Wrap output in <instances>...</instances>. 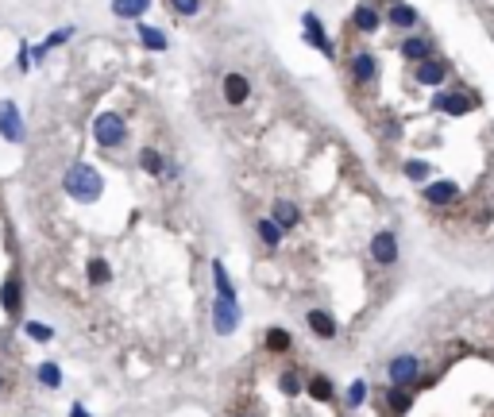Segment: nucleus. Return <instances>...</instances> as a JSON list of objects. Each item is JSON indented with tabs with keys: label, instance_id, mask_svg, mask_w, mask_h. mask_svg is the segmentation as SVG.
<instances>
[{
	"label": "nucleus",
	"instance_id": "1",
	"mask_svg": "<svg viewBox=\"0 0 494 417\" xmlns=\"http://www.w3.org/2000/svg\"><path fill=\"white\" fill-rule=\"evenodd\" d=\"M62 190L74 201H85V205H89V201H97L105 193V178L97 174L89 162H74V167L66 170V178H62Z\"/></svg>",
	"mask_w": 494,
	"mask_h": 417
},
{
	"label": "nucleus",
	"instance_id": "2",
	"mask_svg": "<svg viewBox=\"0 0 494 417\" xmlns=\"http://www.w3.org/2000/svg\"><path fill=\"white\" fill-rule=\"evenodd\" d=\"M93 139L101 143V147H120L128 139V124L120 112H101V116L93 120Z\"/></svg>",
	"mask_w": 494,
	"mask_h": 417
},
{
	"label": "nucleus",
	"instance_id": "3",
	"mask_svg": "<svg viewBox=\"0 0 494 417\" xmlns=\"http://www.w3.org/2000/svg\"><path fill=\"white\" fill-rule=\"evenodd\" d=\"M0 135L8 143H24L27 139V128H24V116H20L16 100H0Z\"/></svg>",
	"mask_w": 494,
	"mask_h": 417
},
{
	"label": "nucleus",
	"instance_id": "4",
	"mask_svg": "<svg viewBox=\"0 0 494 417\" xmlns=\"http://www.w3.org/2000/svg\"><path fill=\"white\" fill-rule=\"evenodd\" d=\"M236 325H240V305H236L232 298H217L213 301V328H217L220 336H232Z\"/></svg>",
	"mask_w": 494,
	"mask_h": 417
},
{
	"label": "nucleus",
	"instance_id": "5",
	"mask_svg": "<svg viewBox=\"0 0 494 417\" xmlns=\"http://www.w3.org/2000/svg\"><path fill=\"white\" fill-rule=\"evenodd\" d=\"M417 371H421L417 356H394L390 367H386V375H390L394 386H406V383H413V379H417Z\"/></svg>",
	"mask_w": 494,
	"mask_h": 417
},
{
	"label": "nucleus",
	"instance_id": "6",
	"mask_svg": "<svg viewBox=\"0 0 494 417\" xmlns=\"http://www.w3.org/2000/svg\"><path fill=\"white\" fill-rule=\"evenodd\" d=\"M433 105H436L440 112H448V116H463V112L475 109L479 100H475V97H468V93H436Z\"/></svg>",
	"mask_w": 494,
	"mask_h": 417
},
{
	"label": "nucleus",
	"instance_id": "7",
	"mask_svg": "<svg viewBox=\"0 0 494 417\" xmlns=\"http://www.w3.org/2000/svg\"><path fill=\"white\" fill-rule=\"evenodd\" d=\"M0 309H4L8 317H16L20 309H24V282H20L16 275L4 278V286H0Z\"/></svg>",
	"mask_w": 494,
	"mask_h": 417
},
{
	"label": "nucleus",
	"instance_id": "8",
	"mask_svg": "<svg viewBox=\"0 0 494 417\" xmlns=\"http://www.w3.org/2000/svg\"><path fill=\"white\" fill-rule=\"evenodd\" d=\"M302 24H305V39H309L313 47H317L321 54H325V59H332L336 50H332V43H328V35H325V27H321V20L313 16V12H305V16H302Z\"/></svg>",
	"mask_w": 494,
	"mask_h": 417
},
{
	"label": "nucleus",
	"instance_id": "9",
	"mask_svg": "<svg viewBox=\"0 0 494 417\" xmlns=\"http://www.w3.org/2000/svg\"><path fill=\"white\" fill-rule=\"evenodd\" d=\"M371 255H375V263H394L398 259V240H394V232H378L375 240H371Z\"/></svg>",
	"mask_w": 494,
	"mask_h": 417
},
{
	"label": "nucleus",
	"instance_id": "10",
	"mask_svg": "<svg viewBox=\"0 0 494 417\" xmlns=\"http://www.w3.org/2000/svg\"><path fill=\"white\" fill-rule=\"evenodd\" d=\"M247 97H252V82L243 74H228L224 77V100L228 105H243Z\"/></svg>",
	"mask_w": 494,
	"mask_h": 417
},
{
	"label": "nucleus",
	"instance_id": "11",
	"mask_svg": "<svg viewBox=\"0 0 494 417\" xmlns=\"http://www.w3.org/2000/svg\"><path fill=\"white\" fill-rule=\"evenodd\" d=\"M456 193H460V185H456V182H429L425 185V201H429V205H448V201H456Z\"/></svg>",
	"mask_w": 494,
	"mask_h": 417
},
{
	"label": "nucleus",
	"instance_id": "12",
	"mask_svg": "<svg viewBox=\"0 0 494 417\" xmlns=\"http://www.w3.org/2000/svg\"><path fill=\"white\" fill-rule=\"evenodd\" d=\"M433 54V39H425V35H413V39L402 43V59L406 62H421Z\"/></svg>",
	"mask_w": 494,
	"mask_h": 417
},
{
	"label": "nucleus",
	"instance_id": "13",
	"mask_svg": "<svg viewBox=\"0 0 494 417\" xmlns=\"http://www.w3.org/2000/svg\"><path fill=\"white\" fill-rule=\"evenodd\" d=\"M444 74H448V70H444V62H433V59H421L417 62V82L421 85H440Z\"/></svg>",
	"mask_w": 494,
	"mask_h": 417
},
{
	"label": "nucleus",
	"instance_id": "14",
	"mask_svg": "<svg viewBox=\"0 0 494 417\" xmlns=\"http://www.w3.org/2000/svg\"><path fill=\"white\" fill-rule=\"evenodd\" d=\"M352 24H355V31L375 35L378 31V12L371 8V4H360V8H355V16H352Z\"/></svg>",
	"mask_w": 494,
	"mask_h": 417
},
{
	"label": "nucleus",
	"instance_id": "15",
	"mask_svg": "<svg viewBox=\"0 0 494 417\" xmlns=\"http://www.w3.org/2000/svg\"><path fill=\"white\" fill-rule=\"evenodd\" d=\"M147 8H151V0H112V12L120 20H139Z\"/></svg>",
	"mask_w": 494,
	"mask_h": 417
},
{
	"label": "nucleus",
	"instance_id": "16",
	"mask_svg": "<svg viewBox=\"0 0 494 417\" xmlns=\"http://www.w3.org/2000/svg\"><path fill=\"white\" fill-rule=\"evenodd\" d=\"M309 328L321 336V340H332V336H336V321L328 317L325 309H313V313H309Z\"/></svg>",
	"mask_w": 494,
	"mask_h": 417
},
{
	"label": "nucleus",
	"instance_id": "17",
	"mask_svg": "<svg viewBox=\"0 0 494 417\" xmlns=\"http://www.w3.org/2000/svg\"><path fill=\"white\" fill-rule=\"evenodd\" d=\"M213 282H217V298H232L236 301V286L228 282V271L220 259H213Z\"/></svg>",
	"mask_w": 494,
	"mask_h": 417
},
{
	"label": "nucleus",
	"instance_id": "18",
	"mask_svg": "<svg viewBox=\"0 0 494 417\" xmlns=\"http://www.w3.org/2000/svg\"><path fill=\"white\" fill-rule=\"evenodd\" d=\"M352 70H355V82H375V70H378V62L371 59V54H355V62H352Z\"/></svg>",
	"mask_w": 494,
	"mask_h": 417
},
{
	"label": "nucleus",
	"instance_id": "19",
	"mask_svg": "<svg viewBox=\"0 0 494 417\" xmlns=\"http://www.w3.org/2000/svg\"><path fill=\"white\" fill-rule=\"evenodd\" d=\"M386 406H390V414L394 417H402V414H410V406H413V398L402 391V386H394L390 394H386Z\"/></svg>",
	"mask_w": 494,
	"mask_h": 417
},
{
	"label": "nucleus",
	"instance_id": "20",
	"mask_svg": "<svg viewBox=\"0 0 494 417\" xmlns=\"http://www.w3.org/2000/svg\"><path fill=\"white\" fill-rule=\"evenodd\" d=\"M390 24L394 27H413V24H417V12H413L410 4H402V0H398V4L390 8Z\"/></svg>",
	"mask_w": 494,
	"mask_h": 417
},
{
	"label": "nucleus",
	"instance_id": "21",
	"mask_svg": "<svg viewBox=\"0 0 494 417\" xmlns=\"http://www.w3.org/2000/svg\"><path fill=\"white\" fill-rule=\"evenodd\" d=\"M270 220H275L278 228H290V225H298V208H293L290 201H275V217Z\"/></svg>",
	"mask_w": 494,
	"mask_h": 417
},
{
	"label": "nucleus",
	"instance_id": "22",
	"mask_svg": "<svg viewBox=\"0 0 494 417\" xmlns=\"http://www.w3.org/2000/svg\"><path fill=\"white\" fill-rule=\"evenodd\" d=\"M305 391H309V398H317V402H328V398H332V383H328L325 375H313L309 383H305Z\"/></svg>",
	"mask_w": 494,
	"mask_h": 417
},
{
	"label": "nucleus",
	"instance_id": "23",
	"mask_svg": "<svg viewBox=\"0 0 494 417\" xmlns=\"http://www.w3.org/2000/svg\"><path fill=\"white\" fill-rule=\"evenodd\" d=\"M139 167L147 170V174H162V170H167V167H162V155H159V151H151V147L139 151Z\"/></svg>",
	"mask_w": 494,
	"mask_h": 417
},
{
	"label": "nucleus",
	"instance_id": "24",
	"mask_svg": "<svg viewBox=\"0 0 494 417\" xmlns=\"http://www.w3.org/2000/svg\"><path fill=\"white\" fill-rule=\"evenodd\" d=\"M139 39L147 50H167V35H162L159 27H139Z\"/></svg>",
	"mask_w": 494,
	"mask_h": 417
},
{
	"label": "nucleus",
	"instance_id": "25",
	"mask_svg": "<svg viewBox=\"0 0 494 417\" xmlns=\"http://www.w3.org/2000/svg\"><path fill=\"white\" fill-rule=\"evenodd\" d=\"M24 333H27V340H35V344H47V340H54V328H51V325H39V321H27V325H24Z\"/></svg>",
	"mask_w": 494,
	"mask_h": 417
},
{
	"label": "nucleus",
	"instance_id": "26",
	"mask_svg": "<svg viewBox=\"0 0 494 417\" xmlns=\"http://www.w3.org/2000/svg\"><path fill=\"white\" fill-rule=\"evenodd\" d=\"M39 383L51 386V391H59V386H62V367H59V363H43V367H39Z\"/></svg>",
	"mask_w": 494,
	"mask_h": 417
},
{
	"label": "nucleus",
	"instance_id": "27",
	"mask_svg": "<svg viewBox=\"0 0 494 417\" xmlns=\"http://www.w3.org/2000/svg\"><path fill=\"white\" fill-rule=\"evenodd\" d=\"M259 240L267 243V248H278V243H282V228H278L275 220H259Z\"/></svg>",
	"mask_w": 494,
	"mask_h": 417
},
{
	"label": "nucleus",
	"instance_id": "28",
	"mask_svg": "<svg viewBox=\"0 0 494 417\" xmlns=\"http://www.w3.org/2000/svg\"><path fill=\"white\" fill-rule=\"evenodd\" d=\"M109 278H112L109 263H105V259H89V282H93V286H105Z\"/></svg>",
	"mask_w": 494,
	"mask_h": 417
},
{
	"label": "nucleus",
	"instance_id": "29",
	"mask_svg": "<svg viewBox=\"0 0 494 417\" xmlns=\"http://www.w3.org/2000/svg\"><path fill=\"white\" fill-rule=\"evenodd\" d=\"M290 333H286V328H270V333H267V348L270 351H290Z\"/></svg>",
	"mask_w": 494,
	"mask_h": 417
},
{
	"label": "nucleus",
	"instance_id": "30",
	"mask_svg": "<svg viewBox=\"0 0 494 417\" xmlns=\"http://www.w3.org/2000/svg\"><path fill=\"white\" fill-rule=\"evenodd\" d=\"M406 178H413V182H425V178H429V162L410 159V162H406Z\"/></svg>",
	"mask_w": 494,
	"mask_h": 417
},
{
	"label": "nucleus",
	"instance_id": "31",
	"mask_svg": "<svg viewBox=\"0 0 494 417\" xmlns=\"http://www.w3.org/2000/svg\"><path fill=\"white\" fill-rule=\"evenodd\" d=\"M170 8H174L178 16H197V12H201V0H170Z\"/></svg>",
	"mask_w": 494,
	"mask_h": 417
},
{
	"label": "nucleus",
	"instance_id": "32",
	"mask_svg": "<svg viewBox=\"0 0 494 417\" xmlns=\"http://www.w3.org/2000/svg\"><path fill=\"white\" fill-rule=\"evenodd\" d=\"M70 35H74V27H62V31H51V35H47V39H43V47H47V54H51L54 47H62V43H66Z\"/></svg>",
	"mask_w": 494,
	"mask_h": 417
},
{
	"label": "nucleus",
	"instance_id": "33",
	"mask_svg": "<svg viewBox=\"0 0 494 417\" xmlns=\"http://www.w3.org/2000/svg\"><path fill=\"white\" fill-rule=\"evenodd\" d=\"M278 391L293 398V394L302 391V383H298V375H293V371H286V375H278Z\"/></svg>",
	"mask_w": 494,
	"mask_h": 417
},
{
	"label": "nucleus",
	"instance_id": "34",
	"mask_svg": "<svg viewBox=\"0 0 494 417\" xmlns=\"http://www.w3.org/2000/svg\"><path fill=\"white\" fill-rule=\"evenodd\" d=\"M363 398H367V383L360 379V383H352V391H348V402H352V406H360Z\"/></svg>",
	"mask_w": 494,
	"mask_h": 417
},
{
	"label": "nucleus",
	"instance_id": "35",
	"mask_svg": "<svg viewBox=\"0 0 494 417\" xmlns=\"http://www.w3.org/2000/svg\"><path fill=\"white\" fill-rule=\"evenodd\" d=\"M70 417H89V414H85V406H74V409H70Z\"/></svg>",
	"mask_w": 494,
	"mask_h": 417
},
{
	"label": "nucleus",
	"instance_id": "36",
	"mask_svg": "<svg viewBox=\"0 0 494 417\" xmlns=\"http://www.w3.org/2000/svg\"><path fill=\"white\" fill-rule=\"evenodd\" d=\"M0 386H4V379H0Z\"/></svg>",
	"mask_w": 494,
	"mask_h": 417
}]
</instances>
